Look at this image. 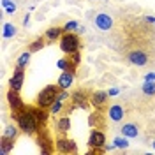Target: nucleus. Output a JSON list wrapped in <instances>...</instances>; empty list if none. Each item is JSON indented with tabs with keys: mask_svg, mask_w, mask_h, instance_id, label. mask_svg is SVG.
Segmentation results:
<instances>
[{
	"mask_svg": "<svg viewBox=\"0 0 155 155\" xmlns=\"http://www.w3.org/2000/svg\"><path fill=\"white\" fill-rule=\"evenodd\" d=\"M57 99H58V101H62V102H64L65 99H69V92H67V90H62V92H58Z\"/></svg>",
	"mask_w": 155,
	"mask_h": 155,
	"instance_id": "nucleus-28",
	"label": "nucleus"
},
{
	"mask_svg": "<svg viewBox=\"0 0 155 155\" xmlns=\"http://www.w3.org/2000/svg\"><path fill=\"white\" fill-rule=\"evenodd\" d=\"M120 130H122V136H125V137H137L139 136V129L136 124H125L120 127Z\"/></svg>",
	"mask_w": 155,
	"mask_h": 155,
	"instance_id": "nucleus-12",
	"label": "nucleus"
},
{
	"mask_svg": "<svg viewBox=\"0 0 155 155\" xmlns=\"http://www.w3.org/2000/svg\"><path fill=\"white\" fill-rule=\"evenodd\" d=\"M141 90H143V94H146V95H155V81H145Z\"/></svg>",
	"mask_w": 155,
	"mask_h": 155,
	"instance_id": "nucleus-23",
	"label": "nucleus"
},
{
	"mask_svg": "<svg viewBox=\"0 0 155 155\" xmlns=\"http://www.w3.org/2000/svg\"><path fill=\"white\" fill-rule=\"evenodd\" d=\"M16 35V27L12 23H4V37L5 39H11Z\"/></svg>",
	"mask_w": 155,
	"mask_h": 155,
	"instance_id": "nucleus-21",
	"label": "nucleus"
},
{
	"mask_svg": "<svg viewBox=\"0 0 155 155\" xmlns=\"http://www.w3.org/2000/svg\"><path fill=\"white\" fill-rule=\"evenodd\" d=\"M57 127H58V130L64 132V134L69 132V129H71V118H69V116H62L57 122Z\"/></svg>",
	"mask_w": 155,
	"mask_h": 155,
	"instance_id": "nucleus-18",
	"label": "nucleus"
},
{
	"mask_svg": "<svg viewBox=\"0 0 155 155\" xmlns=\"http://www.w3.org/2000/svg\"><path fill=\"white\" fill-rule=\"evenodd\" d=\"M88 145L92 148H95V152H104V145H106V136L104 132L94 129L90 132V137H88Z\"/></svg>",
	"mask_w": 155,
	"mask_h": 155,
	"instance_id": "nucleus-4",
	"label": "nucleus"
},
{
	"mask_svg": "<svg viewBox=\"0 0 155 155\" xmlns=\"http://www.w3.org/2000/svg\"><path fill=\"white\" fill-rule=\"evenodd\" d=\"M30 55H32V51H25V53H21V55H19L18 57V62H16V65H18V67H27V65H28V62H30Z\"/></svg>",
	"mask_w": 155,
	"mask_h": 155,
	"instance_id": "nucleus-20",
	"label": "nucleus"
},
{
	"mask_svg": "<svg viewBox=\"0 0 155 155\" xmlns=\"http://www.w3.org/2000/svg\"><path fill=\"white\" fill-rule=\"evenodd\" d=\"M28 21H30V14H27V16H25V18H23V25H25V27H27V25H28Z\"/></svg>",
	"mask_w": 155,
	"mask_h": 155,
	"instance_id": "nucleus-32",
	"label": "nucleus"
},
{
	"mask_svg": "<svg viewBox=\"0 0 155 155\" xmlns=\"http://www.w3.org/2000/svg\"><path fill=\"white\" fill-rule=\"evenodd\" d=\"M44 42H46V37H37L32 44H30V51L35 53V51H39V49H42L44 48Z\"/></svg>",
	"mask_w": 155,
	"mask_h": 155,
	"instance_id": "nucleus-22",
	"label": "nucleus"
},
{
	"mask_svg": "<svg viewBox=\"0 0 155 155\" xmlns=\"http://www.w3.org/2000/svg\"><path fill=\"white\" fill-rule=\"evenodd\" d=\"M0 4H2V7H7L11 4V0H0Z\"/></svg>",
	"mask_w": 155,
	"mask_h": 155,
	"instance_id": "nucleus-33",
	"label": "nucleus"
},
{
	"mask_svg": "<svg viewBox=\"0 0 155 155\" xmlns=\"http://www.w3.org/2000/svg\"><path fill=\"white\" fill-rule=\"evenodd\" d=\"M145 81H155V72H150L145 76Z\"/></svg>",
	"mask_w": 155,
	"mask_h": 155,
	"instance_id": "nucleus-31",
	"label": "nucleus"
},
{
	"mask_svg": "<svg viewBox=\"0 0 155 155\" xmlns=\"http://www.w3.org/2000/svg\"><path fill=\"white\" fill-rule=\"evenodd\" d=\"M79 46H81L79 44V37H78L76 34H72V32H65L60 37V48L67 55H72V53L79 51Z\"/></svg>",
	"mask_w": 155,
	"mask_h": 155,
	"instance_id": "nucleus-2",
	"label": "nucleus"
},
{
	"mask_svg": "<svg viewBox=\"0 0 155 155\" xmlns=\"http://www.w3.org/2000/svg\"><path fill=\"white\" fill-rule=\"evenodd\" d=\"M55 146H57V152H60V153H76L78 152L76 143L72 139H65V137L58 139L55 143Z\"/></svg>",
	"mask_w": 155,
	"mask_h": 155,
	"instance_id": "nucleus-6",
	"label": "nucleus"
},
{
	"mask_svg": "<svg viewBox=\"0 0 155 155\" xmlns=\"http://www.w3.org/2000/svg\"><path fill=\"white\" fill-rule=\"evenodd\" d=\"M74 83V71H64L58 78V88L60 90H69Z\"/></svg>",
	"mask_w": 155,
	"mask_h": 155,
	"instance_id": "nucleus-8",
	"label": "nucleus"
},
{
	"mask_svg": "<svg viewBox=\"0 0 155 155\" xmlns=\"http://www.w3.org/2000/svg\"><path fill=\"white\" fill-rule=\"evenodd\" d=\"M23 79H25L23 67H18V65H16L14 72H12V78H11V81H9L11 88H14V90H21V87H23Z\"/></svg>",
	"mask_w": 155,
	"mask_h": 155,
	"instance_id": "nucleus-9",
	"label": "nucleus"
},
{
	"mask_svg": "<svg viewBox=\"0 0 155 155\" xmlns=\"http://www.w3.org/2000/svg\"><path fill=\"white\" fill-rule=\"evenodd\" d=\"M72 101H74V104L76 106L74 107H87V104H85V101H87V95H85V92H76L74 95H72Z\"/></svg>",
	"mask_w": 155,
	"mask_h": 155,
	"instance_id": "nucleus-17",
	"label": "nucleus"
},
{
	"mask_svg": "<svg viewBox=\"0 0 155 155\" xmlns=\"http://www.w3.org/2000/svg\"><path fill=\"white\" fill-rule=\"evenodd\" d=\"M57 67L62 71H74V65H71V58H62L57 62Z\"/></svg>",
	"mask_w": 155,
	"mask_h": 155,
	"instance_id": "nucleus-24",
	"label": "nucleus"
},
{
	"mask_svg": "<svg viewBox=\"0 0 155 155\" xmlns=\"http://www.w3.org/2000/svg\"><path fill=\"white\" fill-rule=\"evenodd\" d=\"M18 92H19V90H14V88H11L9 92H7V101H9V106H11V109H12L16 115H19V113L25 109V104H23V101H21V97H19Z\"/></svg>",
	"mask_w": 155,
	"mask_h": 155,
	"instance_id": "nucleus-5",
	"label": "nucleus"
},
{
	"mask_svg": "<svg viewBox=\"0 0 155 155\" xmlns=\"http://www.w3.org/2000/svg\"><path fill=\"white\" fill-rule=\"evenodd\" d=\"M62 32H64V28H60V27H51L49 30H46L44 37H46V41H48V42H55L57 39L62 37Z\"/></svg>",
	"mask_w": 155,
	"mask_h": 155,
	"instance_id": "nucleus-14",
	"label": "nucleus"
},
{
	"mask_svg": "<svg viewBox=\"0 0 155 155\" xmlns=\"http://www.w3.org/2000/svg\"><path fill=\"white\" fill-rule=\"evenodd\" d=\"M11 150H12V139L2 136V139H0V153L5 155V153H9Z\"/></svg>",
	"mask_w": 155,
	"mask_h": 155,
	"instance_id": "nucleus-16",
	"label": "nucleus"
},
{
	"mask_svg": "<svg viewBox=\"0 0 155 155\" xmlns=\"http://www.w3.org/2000/svg\"><path fill=\"white\" fill-rule=\"evenodd\" d=\"M60 109H62V101H55L51 106H49V115H57V113H60Z\"/></svg>",
	"mask_w": 155,
	"mask_h": 155,
	"instance_id": "nucleus-26",
	"label": "nucleus"
},
{
	"mask_svg": "<svg viewBox=\"0 0 155 155\" xmlns=\"http://www.w3.org/2000/svg\"><path fill=\"white\" fill-rule=\"evenodd\" d=\"M30 111L35 115V118L39 120V124H44V122H46V118H48V113L44 111V107L35 106V107H30Z\"/></svg>",
	"mask_w": 155,
	"mask_h": 155,
	"instance_id": "nucleus-15",
	"label": "nucleus"
},
{
	"mask_svg": "<svg viewBox=\"0 0 155 155\" xmlns=\"http://www.w3.org/2000/svg\"><path fill=\"white\" fill-rule=\"evenodd\" d=\"M146 21H148V23H153V25H155V16H146Z\"/></svg>",
	"mask_w": 155,
	"mask_h": 155,
	"instance_id": "nucleus-34",
	"label": "nucleus"
},
{
	"mask_svg": "<svg viewBox=\"0 0 155 155\" xmlns=\"http://www.w3.org/2000/svg\"><path fill=\"white\" fill-rule=\"evenodd\" d=\"M18 127L23 132H27V134H35V132H37L39 120L35 118V115L30 111V107L23 109L18 115Z\"/></svg>",
	"mask_w": 155,
	"mask_h": 155,
	"instance_id": "nucleus-1",
	"label": "nucleus"
},
{
	"mask_svg": "<svg viewBox=\"0 0 155 155\" xmlns=\"http://www.w3.org/2000/svg\"><path fill=\"white\" fill-rule=\"evenodd\" d=\"M94 21H95V27L99 30H102V32H106V30H109L111 27H113V18H111L109 14H106V12L97 14Z\"/></svg>",
	"mask_w": 155,
	"mask_h": 155,
	"instance_id": "nucleus-7",
	"label": "nucleus"
},
{
	"mask_svg": "<svg viewBox=\"0 0 155 155\" xmlns=\"http://www.w3.org/2000/svg\"><path fill=\"white\" fill-rule=\"evenodd\" d=\"M129 62L134 64V65L143 67V65H146V62H148V57H146V53H143V51H132V53H129Z\"/></svg>",
	"mask_w": 155,
	"mask_h": 155,
	"instance_id": "nucleus-10",
	"label": "nucleus"
},
{
	"mask_svg": "<svg viewBox=\"0 0 155 155\" xmlns=\"http://www.w3.org/2000/svg\"><path fill=\"white\" fill-rule=\"evenodd\" d=\"M107 95H109V97L118 95V88H109V90H107Z\"/></svg>",
	"mask_w": 155,
	"mask_h": 155,
	"instance_id": "nucleus-30",
	"label": "nucleus"
},
{
	"mask_svg": "<svg viewBox=\"0 0 155 155\" xmlns=\"http://www.w3.org/2000/svg\"><path fill=\"white\" fill-rule=\"evenodd\" d=\"M57 95H58V88L55 85H48L41 90V94L37 97V106L41 107H49L55 101H57Z\"/></svg>",
	"mask_w": 155,
	"mask_h": 155,
	"instance_id": "nucleus-3",
	"label": "nucleus"
},
{
	"mask_svg": "<svg viewBox=\"0 0 155 155\" xmlns=\"http://www.w3.org/2000/svg\"><path fill=\"white\" fill-rule=\"evenodd\" d=\"M129 137H125V136H120V137H115V146L116 148H120V150H125L127 146H129V141H127Z\"/></svg>",
	"mask_w": 155,
	"mask_h": 155,
	"instance_id": "nucleus-25",
	"label": "nucleus"
},
{
	"mask_svg": "<svg viewBox=\"0 0 155 155\" xmlns=\"http://www.w3.org/2000/svg\"><path fill=\"white\" fill-rule=\"evenodd\" d=\"M18 130H19V127H16V125H7L5 129H4L2 136H4V137H9V139H16Z\"/></svg>",
	"mask_w": 155,
	"mask_h": 155,
	"instance_id": "nucleus-19",
	"label": "nucleus"
},
{
	"mask_svg": "<svg viewBox=\"0 0 155 155\" xmlns=\"http://www.w3.org/2000/svg\"><path fill=\"white\" fill-rule=\"evenodd\" d=\"M124 107L120 106V104H115V106H111L107 109V116H109V120H113V122H120L122 118H124Z\"/></svg>",
	"mask_w": 155,
	"mask_h": 155,
	"instance_id": "nucleus-11",
	"label": "nucleus"
},
{
	"mask_svg": "<svg viewBox=\"0 0 155 155\" xmlns=\"http://www.w3.org/2000/svg\"><path fill=\"white\" fill-rule=\"evenodd\" d=\"M78 27H79L78 21H67V23L64 25V32H72V30H76Z\"/></svg>",
	"mask_w": 155,
	"mask_h": 155,
	"instance_id": "nucleus-27",
	"label": "nucleus"
},
{
	"mask_svg": "<svg viewBox=\"0 0 155 155\" xmlns=\"http://www.w3.org/2000/svg\"><path fill=\"white\" fill-rule=\"evenodd\" d=\"M107 99V92H102V90H97L95 94H92V97H90V101H92V104L95 107H101L104 106V102H106Z\"/></svg>",
	"mask_w": 155,
	"mask_h": 155,
	"instance_id": "nucleus-13",
	"label": "nucleus"
},
{
	"mask_svg": "<svg viewBox=\"0 0 155 155\" xmlns=\"http://www.w3.org/2000/svg\"><path fill=\"white\" fill-rule=\"evenodd\" d=\"M152 145H153V150H155V139H153V143H152Z\"/></svg>",
	"mask_w": 155,
	"mask_h": 155,
	"instance_id": "nucleus-35",
	"label": "nucleus"
},
{
	"mask_svg": "<svg viewBox=\"0 0 155 155\" xmlns=\"http://www.w3.org/2000/svg\"><path fill=\"white\" fill-rule=\"evenodd\" d=\"M4 11H5L7 14H12V12L16 11V4H14V2H11V4L7 5V7H4Z\"/></svg>",
	"mask_w": 155,
	"mask_h": 155,
	"instance_id": "nucleus-29",
	"label": "nucleus"
}]
</instances>
